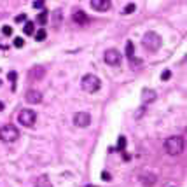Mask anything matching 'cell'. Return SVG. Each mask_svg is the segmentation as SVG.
Instances as JSON below:
<instances>
[{
    "mask_svg": "<svg viewBox=\"0 0 187 187\" xmlns=\"http://www.w3.org/2000/svg\"><path fill=\"white\" fill-rule=\"evenodd\" d=\"M2 33H4V35H12V28H11V26H4V28H2Z\"/></svg>",
    "mask_w": 187,
    "mask_h": 187,
    "instance_id": "obj_26",
    "label": "cell"
},
{
    "mask_svg": "<svg viewBox=\"0 0 187 187\" xmlns=\"http://www.w3.org/2000/svg\"><path fill=\"white\" fill-rule=\"evenodd\" d=\"M16 77H18L16 75V72H9V80L12 82V88H14V82H16Z\"/></svg>",
    "mask_w": 187,
    "mask_h": 187,
    "instance_id": "obj_27",
    "label": "cell"
},
{
    "mask_svg": "<svg viewBox=\"0 0 187 187\" xmlns=\"http://www.w3.org/2000/svg\"><path fill=\"white\" fill-rule=\"evenodd\" d=\"M33 35H35V40H44L46 39V35H47V31L44 30V28H40V30H37V31H33Z\"/></svg>",
    "mask_w": 187,
    "mask_h": 187,
    "instance_id": "obj_17",
    "label": "cell"
},
{
    "mask_svg": "<svg viewBox=\"0 0 187 187\" xmlns=\"http://www.w3.org/2000/svg\"><path fill=\"white\" fill-rule=\"evenodd\" d=\"M143 112H145V107H140V108H138V112L135 114V117H137V119H138V117H142Z\"/></svg>",
    "mask_w": 187,
    "mask_h": 187,
    "instance_id": "obj_28",
    "label": "cell"
},
{
    "mask_svg": "<svg viewBox=\"0 0 187 187\" xmlns=\"http://www.w3.org/2000/svg\"><path fill=\"white\" fill-rule=\"evenodd\" d=\"M80 86H82V89H84L86 93H96L100 89V86H102V82H100V79L96 75L86 74V75L82 77V80H80Z\"/></svg>",
    "mask_w": 187,
    "mask_h": 187,
    "instance_id": "obj_2",
    "label": "cell"
},
{
    "mask_svg": "<svg viewBox=\"0 0 187 187\" xmlns=\"http://www.w3.org/2000/svg\"><path fill=\"white\" fill-rule=\"evenodd\" d=\"M0 84H2V80H0Z\"/></svg>",
    "mask_w": 187,
    "mask_h": 187,
    "instance_id": "obj_32",
    "label": "cell"
},
{
    "mask_svg": "<svg viewBox=\"0 0 187 187\" xmlns=\"http://www.w3.org/2000/svg\"><path fill=\"white\" fill-rule=\"evenodd\" d=\"M140 180H142L143 185H147V187H152L154 184H156V175H152V173H143L142 177H140Z\"/></svg>",
    "mask_w": 187,
    "mask_h": 187,
    "instance_id": "obj_13",
    "label": "cell"
},
{
    "mask_svg": "<svg viewBox=\"0 0 187 187\" xmlns=\"http://www.w3.org/2000/svg\"><path fill=\"white\" fill-rule=\"evenodd\" d=\"M47 16H49V14H47V11H42V12L37 16V23H40V25H46V23H47Z\"/></svg>",
    "mask_w": 187,
    "mask_h": 187,
    "instance_id": "obj_18",
    "label": "cell"
},
{
    "mask_svg": "<svg viewBox=\"0 0 187 187\" xmlns=\"http://www.w3.org/2000/svg\"><path fill=\"white\" fill-rule=\"evenodd\" d=\"M170 77H171V72L170 70H165L163 74H161V80H168Z\"/></svg>",
    "mask_w": 187,
    "mask_h": 187,
    "instance_id": "obj_24",
    "label": "cell"
},
{
    "mask_svg": "<svg viewBox=\"0 0 187 187\" xmlns=\"http://www.w3.org/2000/svg\"><path fill=\"white\" fill-rule=\"evenodd\" d=\"M0 110H4V103L0 102Z\"/></svg>",
    "mask_w": 187,
    "mask_h": 187,
    "instance_id": "obj_30",
    "label": "cell"
},
{
    "mask_svg": "<svg viewBox=\"0 0 187 187\" xmlns=\"http://www.w3.org/2000/svg\"><path fill=\"white\" fill-rule=\"evenodd\" d=\"M86 187H94V185H86Z\"/></svg>",
    "mask_w": 187,
    "mask_h": 187,
    "instance_id": "obj_31",
    "label": "cell"
},
{
    "mask_svg": "<svg viewBox=\"0 0 187 187\" xmlns=\"http://www.w3.org/2000/svg\"><path fill=\"white\" fill-rule=\"evenodd\" d=\"M54 26H58L60 21H61V11H54Z\"/></svg>",
    "mask_w": 187,
    "mask_h": 187,
    "instance_id": "obj_20",
    "label": "cell"
},
{
    "mask_svg": "<svg viewBox=\"0 0 187 187\" xmlns=\"http://www.w3.org/2000/svg\"><path fill=\"white\" fill-rule=\"evenodd\" d=\"M25 100L28 103H40L42 102V93L37 91V89H28L26 94H25Z\"/></svg>",
    "mask_w": 187,
    "mask_h": 187,
    "instance_id": "obj_9",
    "label": "cell"
},
{
    "mask_svg": "<svg viewBox=\"0 0 187 187\" xmlns=\"http://www.w3.org/2000/svg\"><path fill=\"white\" fill-rule=\"evenodd\" d=\"M18 121H19V124L26 126V128H31L37 121V114L33 110H30V108H23L18 114Z\"/></svg>",
    "mask_w": 187,
    "mask_h": 187,
    "instance_id": "obj_5",
    "label": "cell"
},
{
    "mask_svg": "<svg viewBox=\"0 0 187 187\" xmlns=\"http://www.w3.org/2000/svg\"><path fill=\"white\" fill-rule=\"evenodd\" d=\"M72 18H74V21H75L77 25H88V23H89L88 14H86V12H82V11H75Z\"/></svg>",
    "mask_w": 187,
    "mask_h": 187,
    "instance_id": "obj_12",
    "label": "cell"
},
{
    "mask_svg": "<svg viewBox=\"0 0 187 187\" xmlns=\"http://www.w3.org/2000/svg\"><path fill=\"white\" fill-rule=\"evenodd\" d=\"M126 56H128L129 60H133V56H135V46H133L131 40L126 42Z\"/></svg>",
    "mask_w": 187,
    "mask_h": 187,
    "instance_id": "obj_16",
    "label": "cell"
},
{
    "mask_svg": "<svg viewBox=\"0 0 187 187\" xmlns=\"http://www.w3.org/2000/svg\"><path fill=\"white\" fill-rule=\"evenodd\" d=\"M74 124L79 126V128H86V126L91 124V114L88 112H77L74 116Z\"/></svg>",
    "mask_w": 187,
    "mask_h": 187,
    "instance_id": "obj_7",
    "label": "cell"
},
{
    "mask_svg": "<svg viewBox=\"0 0 187 187\" xmlns=\"http://www.w3.org/2000/svg\"><path fill=\"white\" fill-rule=\"evenodd\" d=\"M23 31H25V35H33V31H35V25H33V21H26V23H25Z\"/></svg>",
    "mask_w": 187,
    "mask_h": 187,
    "instance_id": "obj_15",
    "label": "cell"
},
{
    "mask_svg": "<svg viewBox=\"0 0 187 187\" xmlns=\"http://www.w3.org/2000/svg\"><path fill=\"white\" fill-rule=\"evenodd\" d=\"M135 9H137V5H135V4H128L122 12H124V14H131V12H135Z\"/></svg>",
    "mask_w": 187,
    "mask_h": 187,
    "instance_id": "obj_21",
    "label": "cell"
},
{
    "mask_svg": "<svg viewBox=\"0 0 187 187\" xmlns=\"http://www.w3.org/2000/svg\"><path fill=\"white\" fill-rule=\"evenodd\" d=\"M14 21H16V23L26 21V14H19V16H16V18H14Z\"/></svg>",
    "mask_w": 187,
    "mask_h": 187,
    "instance_id": "obj_25",
    "label": "cell"
},
{
    "mask_svg": "<svg viewBox=\"0 0 187 187\" xmlns=\"http://www.w3.org/2000/svg\"><path fill=\"white\" fill-rule=\"evenodd\" d=\"M44 5H46L44 0H35V2H33V7H35V9H44Z\"/></svg>",
    "mask_w": 187,
    "mask_h": 187,
    "instance_id": "obj_23",
    "label": "cell"
},
{
    "mask_svg": "<svg viewBox=\"0 0 187 187\" xmlns=\"http://www.w3.org/2000/svg\"><path fill=\"white\" fill-rule=\"evenodd\" d=\"M156 100V91L154 89H149V88H145L142 91V102L143 103H152Z\"/></svg>",
    "mask_w": 187,
    "mask_h": 187,
    "instance_id": "obj_11",
    "label": "cell"
},
{
    "mask_svg": "<svg viewBox=\"0 0 187 187\" xmlns=\"http://www.w3.org/2000/svg\"><path fill=\"white\" fill-rule=\"evenodd\" d=\"M89 4L93 7L94 11H98V12H105L112 7V2L110 0H89Z\"/></svg>",
    "mask_w": 187,
    "mask_h": 187,
    "instance_id": "obj_8",
    "label": "cell"
},
{
    "mask_svg": "<svg viewBox=\"0 0 187 187\" xmlns=\"http://www.w3.org/2000/svg\"><path fill=\"white\" fill-rule=\"evenodd\" d=\"M18 138H19L18 128H14V126H11V124L2 126V128H0V140H2V142L12 143V142H16Z\"/></svg>",
    "mask_w": 187,
    "mask_h": 187,
    "instance_id": "obj_4",
    "label": "cell"
},
{
    "mask_svg": "<svg viewBox=\"0 0 187 187\" xmlns=\"http://www.w3.org/2000/svg\"><path fill=\"white\" fill-rule=\"evenodd\" d=\"M165 151L168 152L170 156H178V154H182V151H184L182 137H178V135H175V137H168L165 140Z\"/></svg>",
    "mask_w": 187,
    "mask_h": 187,
    "instance_id": "obj_1",
    "label": "cell"
},
{
    "mask_svg": "<svg viewBox=\"0 0 187 187\" xmlns=\"http://www.w3.org/2000/svg\"><path fill=\"white\" fill-rule=\"evenodd\" d=\"M28 75H30V79H35V80H39V79H42V77L46 75V68H44V67H40V65H37V67L30 68V72H28Z\"/></svg>",
    "mask_w": 187,
    "mask_h": 187,
    "instance_id": "obj_10",
    "label": "cell"
},
{
    "mask_svg": "<svg viewBox=\"0 0 187 187\" xmlns=\"http://www.w3.org/2000/svg\"><path fill=\"white\" fill-rule=\"evenodd\" d=\"M117 149H119L121 152H124V149H126V137H119V140H117Z\"/></svg>",
    "mask_w": 187,
    "mask_h": 187,
    "instance_id": "obj_19",
    "label": "cell"
},
{
    "mask_svg": "<svg viewBox=\"0 0 187 187\" xmlns=\"http://www.w3.org/2000/svg\"><path fill=\"white\" fill-rule=\"evenodd\" d=\"M102 178H103V180H110V173L103 171V173H102Z\"/></svg>",
    "mask_w": 187,
    "mask_h": 187,
    "instance_id": "obj_29",
    "label": "cell"
},
{
    "mask_svg": "<svg viewBox=\"0 0 187 187\" xmlns=\"http://www.w3.org/2000/svg\"><path fill=\"white\" fill-rule=\"evenodd\" d=\"M35 187H53V184H51L49 177H46V175H40V177L35 180Z\"/></svg>",
    "mask_w": 187,
    "mask_h": 187,
    "instance_id": "obj_14",
    "label": "cell"
},
{
    "mask_svg": "<svg viewBox=\"0 0 187 187\" xmlns=\"http://www.w3.org/2000/svg\"><path fill=\"white\" fill-rule=\"evenodd\" d=\"M103 60H105L107 65L116 67V65H119V63H121V53L117 49H107V51H105V54H103Z\"/></svg>",
    "mask_w": 187,
    "mask_h": 187,
    "instance_id": "obj_6",
    "label": "cell"
},
{
    "mask_svg": "<svg viewBox=\"0 0 187 187\" xmlns=\"http://www.w3.org/2000/svg\"><path fill=\"white\" fill-rule=\"evenodd\" d=\"M23 46H25V40L21 39V37H16V39H14V47H23Z\"/></svg>",
    "mask_w": 187,
    "mask_h": 187,
    "instance_id": "obj_22",
    "label": "cell"
},
{
    "mask_svg": "<svg viewBox=\"0 0 187 187\" xmlns=\"http://www.w3.org/2000/svg\"><path fill=\"white\" fill-rule=\"evenodd\" d=\"M142 44L147 51H152V53H154V51H157L161 47V37L157 35L156 31H147L142 39Z\"/></svg>",
    "mask_w": 187,
    "mask_h": 187,
    "instance_id": "obj_3",
    "label": "cell"
}]
</instances>
